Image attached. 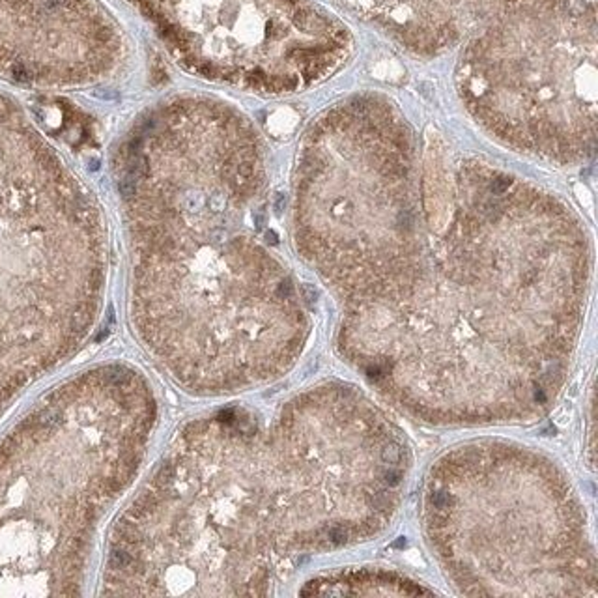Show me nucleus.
Wrapping results in <instances>:
<instances>
[{"instance_id": "423d86ee", "label": "nucleus", "mask_w": 598, "mask_h": 598, "mask_svg": "<svg viewBox=\"0 0 598 598\" xmlns=\"http://www.w3.org/2000/svg\"><path fill=\"white\" fill-rule=\"evenodd\" d=\"M432 503L434 507H438V509H445V507H449L452 503V497L449 494H445V492H436L432 496Z\"/></svg>"}, {"instance_id": "20e7f679", "label": "nucleus", "mask_w": 598, "mask_h": 598, "mask_svg": "<svg viewBox=\"0 0 598 598\" xmlns=\"http://www.w3.org/2000/svg\"><path fill=\"white\" fill-rule=\"evenodd\" d=\"M417 52L454 45L516 0H346Z\"/></svg>"}, {"instance_id": "7ed1b4c3", "label": "nucleus", "mask_w": 598, "mask_h": 598, "mask_svg": "<svg viewBox=\"0 0 598 598\" xmlns=\"http://www.w3.org/2000/svg\"><path fill=\"white\" fill-rule=\"evenodd\" d=\"M124 34L97 0H0V75L23 86H84L124 58Z\"/></svg>"}, {"instance_id": "6e6552de", "label": "nucleus", "mask_w": 598, "mask_h": 598, "mask_svg": "<svg viewBox=\"0 0 598 598\" xmlns=\"http://www.w3.org/2000/svg\"><path fill=\"white\" fill-rule=\"evenodd\" d=\"M367 374H369L372 380H382V378H385L389 372L385 367H382V365H374V367H370V369L367 370Z\"/></svg>"}, {"instance_id": "9d476101", "label": "nucleus", "mask_w": 598, "mask_h": 598, "mask_svg": "<svg viewBox=\"0 0 598 598\" xmlns=\"http://www.w3.org/2000/svg\"><path fill=\"white\" fill-rule=\"evenodd\" d=\"M534 400L536 402H546V395H544V391H542V389H534Z\"/></svg>"}, {"instance_id": "f03ea898", "label": "nucleus", "mask_w": 598, "mask_h": 598, "mask_svg": "<svg viewBox=\"0 0 598 598\" xmlns=\"http://www.w3.org/2000/svg\"><path fill=\"white\" fill-rule=\"evenodd\" d=\"M479 105L581 108L594 101L596 21L585 0H525L497 17L462 58Z\"/></svg>"}, {"instance_id": "9b49d317", "label": "nucleus", "mask_w": 598, "mask_h": 598, "mask_svg": "<svg viewBox=\"0 0 598 598\" xmlns=\"http://www.w3.org/2000/svg\"><path fill=\"white\" fill-rule=\"evenodd\" d=\"M404 544H406V541H404V539H400L398 542H395V548H400V546H404Z\"/></svg>"}, {"instance_id": "39448f33", "label": "nucleus", "mask_w": 598, "mask_h": 598, "mask_svg": "<svg viewBox=\"0 0 598 598\" xmlns=\"http://www.w3.org/2000/svg\"><path fill=\"white\" fill-rule=\"evenodd\" d=\"M382 458L385 464H396L400 460V447L396 443H387L382 449Z\"/></svg>"}, {"instance_id": "0eeeda50", "label": "nucleus", "mask_w": 598, "mask_h": 598, "mask_svg": "<svg viewBox=\"0 0 598 598\" xmlns=\"http://www.w3.org/2000/svg\"><path fill=\"white\" fill-rule=\"evenodd\" d=\"M327 539L333 542V544H342L346 539H348V534H346V531L340 527H333L327 531Z\"/></svg>"}, {"instance_id": "f257e3e1", "label": "nucleus", "mask_w": 598, "mask_h": 598, "mask_svg": "<svg viewBox=\"0 0 598 598\" xmlns=\"http://www.w3.org/2000/svg\"><path fill=\"white\" fill-rule=\"evenodd\" d=\"M180 66L211 81L290 92L329 75L348 30L311 0H128Z\"/></svg>"}, {"instance_id": "1a4fd4ad", "label": "nucleus", "mask_w": 598, "mask_h": 598, "mask_svg": "<svg viewBox=\"0 0 598 598\" xmlns=\"http://www.w3.org/2000/svg\"><path fill=\"white\" fill-rule=\"evenodd\" d=\"M383 479H385V483H387V484H391V486H396V484L400 483L402 473L398 469H389V471H385Z\"/></svg>"}]
</instances>
